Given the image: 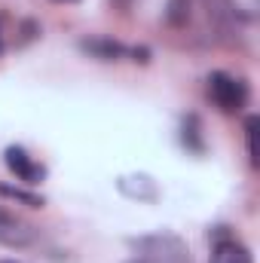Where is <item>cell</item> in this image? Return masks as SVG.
<instances>
[{"label": "cell", "mask_w": 260, "mask_h": 263, "mask_svg": "<svg viewBox=\"0 0 260 263\" xmlns=\"http://www.w3.org/2000/svg\"><path fill=\"white\" fill-rule=\"evenodd\" d=\"M34 242V230L28 223H22L15 214L3 211L0 208V245H9V248H25Z\"/></svg>", "instance_id": "cell-5"}, {"label": "cell", "mask_w": 260, "mask_h": 263, "mask_svg": "<svg viewBox=\"0 0 260 263\" xmlns=\"http://www.w3.org/2000/svg\"><path fill=\"white\" fill-rule=\"evenodd\" d=\"M129 263H147V260H144V257H135V260H129Z\"/></svg>", "instance_id": "cell-11"}, {"label": "cell", "mask_w": 260, "mask_h": 263, "mask_svg": "<svg viewBox=\"0 0 260 263\" xmlns=\"http://www.w3.org/2000/svg\"><path fill=\"white\" fill-rule=\"evenodd\" d=\"M190 18V0H172L169 3V22L172 25H184Z\"/></svg>", "instance_id": "cell-10"}, {"label": "cell", "mask_w": 260, "mask_h": 263, "mask_svg": "<svg viewBox=\"0 0 260 263\" xmlns=\"http://www.w3.org/2000/svg\"><path fill=\"white\" fill-rule=\"evenodd\" d=\"M257 126H260L257 117H248L245 132H248V156H251V165H260V156H257Z\"/></svg>", "instance_id": "cell-9"}, {"label": "cell", "mask_w": 260, "mask_h": 263, "mask_svg": "<svg viewBox=\"0 0 260 263\" xmlns=\"http://www.w3.org/2000/svg\"><path fill=\"white\" fill-rule=\"evenodd\" d=\"M208 98L224 110V114H239L245 104H248V86L245 80L233 77V73H224V70H214L208 77Z\"/></svg>", "instance_id": "cell-1"}, {"label": "cell", "mask_w": 260, "mask_h": 263, "mask_svg": "<svg viewBox=\"0 0 260 263\" xmlns=\"http://www.w3.org/2000/svg\"><path fill=\"white\" fill-rule=\"evenodd\" d=\"M80 49H83V52H89V55H95V59H101V62H114V59H120V55L126 52L120 43H114V40H104V37L83 40V43H80Z\"/></svg>", "instance_id": "cell-6"}, {"label": "cell", "mask_w": 260, "mask_h": 263, "mask_svg": "<svg viewBox=\"0 0 260 263\" xmlns=\"http://www.w3.org/2000/svg\"><path fill=\"white\" fill-rule=\"evenodd\" d=\"M3 159H6V168H9L18 181H25V184H40V181L46 178V168H43L40 162H34L22 147H6Z\"/></svg>", "instance_id": "cell-3"}, {"label": "cell", "mask_w": 260, "mask_h": 263, "mask_svg": "<svg viewBox=\"0 0 260 263\" xmlns=\"http://www.w3.org/2000/svg\"><path fill=\"white\" fill-rule=\"evenodd\" d=\"M52 3H73V0H52Z\"/></svg>", "instance_id": "cell-12"}, {"label": "cell", "mask_w": 260, "mask_h": 263, "mask_svg": "<svg viewBox=\"0 0 260 263\" xmlns=\"http://www.w3.org/2000/svg\"><path fill=\"white\" fill-rule=\"evenodd\" d=\"M0 196L15 199V202H22V205H28V208H43V196H37V193H28V190H22V187L0 184Z\"/></svg>", "instance_id": "cell-7"}, {"label": "cell", "mask_w": 260, "mask_h": 263, "mask_svg": "<svg viewBox=\"0 0 260 263\" xmlns=\"http://www.w3.org/2000/svg\"><path fill=\"white\" fill-rule=\"evenodd\" d=\"M202 6H205L211 28L220 37H230L236 31V3L233 0H202Z\"/></svg>", "instance_id": "cell-4"}, {"label": "cell", "mask_w": 260, "mask_h": 263, "mask_svg": "<svg viewBox=\"0 0 260 263\" xmlns=\"http://www.w3.org/2000/svg\"><path fill=\"white\" fill-rule=\"evenodd\" d=\"M0 46H3V43H0Z\"/></svg>", "instance_id": "cell-14"}, {"label": "cell", "mask_w": 260, "mask_h": 263, "mask_svg": "<svg viewBox=\"0 0 260 263\" xmlns=\"http://www.w3.org/2000/svg\"><path fill=\"white\" fill-rule=\"evenodd\" d=\"M208 263H254V260H251V251L233 233H227V227H217L214 230V245H211V260Z\"/></svg>", "instance_id": "cell-2"}, {"label": "cell", "mask_w": 260, "mask_h": 263, "mask_svg": "<svg viewBox=\"0 0 260 263\" xmlns=\"http://www.w3.org/2000/svg\"><path fill=\"white\" fill-rule=\"evenodd\" d=\"M3 263H15V260H3Z\"/></svg>", "instance_id": "cell-13"}, {"label": "cell", "mask_w": 260, "mask_h": 263, "mask_svg": "<svg viewBox=\"0 0 260 263\" xmlns=\"http://www.w3.org/2000/svg\"><path fill=\"white\" fill-rule=\"evenodd\" d=\"M184 144L193 150V153H202V132H199V120L196 117H187L184 120Z\"/></svg>", "instance_id": "cell-8"}]
</instances>
